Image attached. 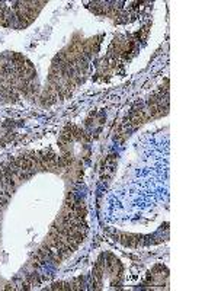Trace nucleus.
Returning a JSON list of instances; mask_svg holds the SVG:
<instances>
[{
	"instance_id": "nucleus-2",
	"label": "nucleus",
	"mask_w": 218,
	"mask_h": 291,
	"mask_svg": "<svg viewBox=\"0 0 218 291\" xmlns=\"http://www.w3.org/2000/svg\"><path fill=\"white\" fill-rule=\"evenodd\" d=\"M3 288H5V290H15V287L13 285H10V284H7L6 287H3Z\"/></svg>"
},
{
	"instance_id": "nucleus-1",
	"label": "nucleus",
	"mask_w": 218,
	"mask_h": 291,
	"mask_svg": "<svg viewBox=\"0 0 218 291\" xmlns=\"http://www.w3.org/2000/svg\"><path fill=\"white\" fill-rule=\"evenodd\" d=\"M50 290H71V284H66V282H54Z\"/></svg>"
}]
</instances>
